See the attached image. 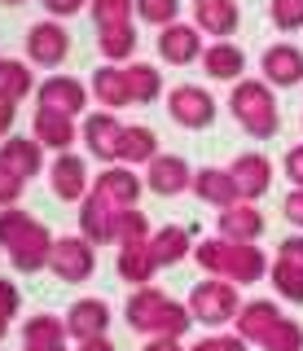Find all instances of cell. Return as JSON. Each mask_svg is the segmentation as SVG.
I'll return each mask as SVG.
<instances>
[{"mask_svg": "<svg viewBox=\"0 0 303 351\" xmlns=\"http://www.w3.org/2000/svg\"><path fill=\"white\" fill-rule=\"evenodd\" d=\"M106 325H110V303L97 299V294H84V299H75V303L66 307V334L80 338V343L101 338Z\"/></svg>", "mask_w": 303, "mask_h": 351, "instance_id": "cell-17", "label": "cell"}, {"mask_svg": "<svg viewBox=\"0 0 303 351\" xmlns=\"http://www.w3.org/2000/svg\"><path fill=\"white\" fill-rule=\"evenodd\" d=\"M132 9H136V0H88V14H93V22H97V31L132 22Z\"/></svg>", "mask_w": 303, "mask_h": 351, "instance_id": "cell-37", "label": "cell"}, {"mask_svg": "<svg viewBox=\"0 0 303 351\" xmlns=\"http://www.w3.org/2000/svg\"><path fill=\"white\" fill-rule=\"evenodd\" d=\"M259 66H264V80L273 88H295L303 80V49L290 40H277L264 49V58H259Z\"/></svg>", "mask_w": 303, "mask_h": 351, "instance_id": "cell-15", "label": "cell"}, {"mask_svg": "<svg viewBox=\"0 0 303 351\" xmlns=\"http://www.w3.org/2000/svg\"><path fill=\"white\" fill-rule=\"evenodd\" d=\"M229 110H233V119L242 123L251 136H277V128H281V110H277V97H273V84L268 80H237L233 84V93H229Z\"/></svg>", "mask_w": 303, "mask_h": 351, "instance_id": "cell-3", "label": "cell"}, {"mask_svg": "<svg viewBox=\"0 0 303 351\" xmlns=\"http://www.w3.org/2000/svg\"><path fill=\"white\" fill-rule=\"evenodd\" d=\"M145 189L158 193V197H176V193L193 189V167L180 158V154H158V158L145 167Z\"/></svg>", "mask_w": 303, "mask_h": 351, "instance_id": "cell-13", "label": "cell"}, {"mask_svg": "<svg viewBox=\"0 0 303 351\" xmlns=\"http://www.w3.org/2000/svg\"><path fill=\"white\" fill-rule=\"evenodd\" d=\"M149 255H154L158 268H171V263H180L185 255H193L189 228H180V224H163V228H154V237H149Z\"/></svg>", "mask_w": 303, "mask_h": 351, "instance_id": "cell-27", "label": "cell"}, {"mask_svg": "<svg viewBox=\"0 0 303 351\" xmlns=\"http://www.w3.org/2000/svg\"><path fill=\"white\" fill-rule=\"evenodd\" d=\"M189 312H193V321H202V325H229V321H237V312H242L237 285L224 281V277L198 281L189 290Z\"/></svg>", "mask_w": 303, "mask_h": 351, "instance_id": "cell-4", "label": "cell"}, {"mask_svg": "<svg viewBox=\"0 0 303 351\" xmlns=\"http://www.w3.org/2000/svg\"><path fill=\"white\" fill-rule=\"evenodd\" d=\"M0 5H23V0H0Z\"/></svg>", "mask_w": 303, "mask_h": 351, "instance_id": "cell-52", "label": "cell"}, {"mask_svg": "<svg viewBox=\"0 0 303 351\" xmlns=\"http://www.w3.org/2000/svg\"><path fill=\"white\" fill-rule=\"evenodd\" d=\"M31 224H36V215H27L23 206H0V246L9 250V246H14V241L23 237Z\"/></svg>", "mask_w": 303, "mask_h": 351, "instance_id": "cell-38", "label": "cell"}, {"mask_svg": "<svg viewBox=\"0 0 303 351\" xmlns=\"http://www.w3.org/2000/svg\"><path fill=\"white\" fill-rule=\"evenodd\" d=\"M141 189H145V176H136V167H128V162H114V167H106V171L93 180V193L101 197V202H110L114 211L136 206Z\"/></svg>", "mask_w": 303, "mask_h": 351, "instance_id": "cell-10", "label": "cell"}, {"mask_svg": "<svg viewBox=\"0 0 303 351\" xmlns=\"http://www.w3.org/2000/svg\"><path fill=\"white\" fill-rule=\"evenodd\" d=\"M14 119H18V101H5V97H0V141L14 136Z\"/></svg>", "mask_w": 303, "mask_h": 351, "instance_id": "cell-47", "label": "cell"}, {"mask_svg": "<svg viewBox=\"0 0 303 351\" xmlns=\"http://www.w3.org/2000/svg\"><path fill=\"white\" fill-rule=\"evenodd\" d=\"M36 97H40V106H49V110L80 114V110L88 106V84L75 80V75H49V80H40Z\"/></svg>", "mask_w": 303, "mask_h": 351, "instance_id": "cell-18", "label": "cell"}, {"mask_svg": "<svg viewBox=\"0 0 303 351\" xmlns=\"http://www.w3.org/2000/svg\"><path fill=\"white\" fill-rule=\"evenodd\" d=\"M242 22V9L237 0H193V27L202 36H215V40H229Z\"/></svg>", "mask_w": 303, "mask_h": 351, "instance_id": "cell-19", "label": "cell"}, {"mask_svg": "<svg viewBox=\"0 0 303 351\" xmlns=\"http://www.w3.org/2000/svg\"><path fill=\"white\" fill-rule=\"evenodd\" d=\"M281 316H286V312H281L273 299H246L242 312H237V334H242L246 343H264L268 329H273Z\"/></svg>", "mask_w": 303, "mask_h": 351, "instance_id": "cell-23", "label": "cell"}, {"mask_svg": "<svg viewBox=\"0 0 303 351\" xmlns=\"http://www.w3.org/2000/svg\"><path fill=\"white\" fill-rule=\"evenodd\" d=\"M114 206L110 202H101L93 189L88 197L80 202V237H88L93 246H106V241H114Z\"/></svg>", "mask_w": 303, "mask_h": 351, "instance_id": "cell-22", "label": "cell"}, {"mask_svg": "<svg viewBox=\"0 0 303 351\" xmlns=\"http://www.w3.org/2000/svg\"><path fill=\"white\" fill-rule=\"evenodd\" d=\"M23 351H66V343H49V347H27L23 343Z\"/></svg>", "mask_w": 303, "mask_h": 351, "instance_id": "cell-51", "label": "cell"}, {"mask_svg": "<svg viewBox=\"0 0 303 351\" xmlns=\"http://www.w3.org/2000/svg\"><path fill=\"white\" fill-rule=\"evenodd\" d=\"M202 71L211 75V80H246V53H242V44H233V40H211L207 49H202Z\"/></svg>", "mask_w": 303, "mask_h": 351, "instance_id": "cell-21", "label": "cell"}, {"mask_svg": "<svg viewBox=\"0 0 303 351\" xmlns=\"http://www.w3.org/2000/svg\"><path fill=\"white\" fill-rule=\"evenodd\" d=\"M268 18L277 31H299L303 27V0H268Z\"/></svg>", "mask_w": 303, "mask_h": 351, "instance_id": "cell-39", "label": "cell"}, {"mask_svg": "<svg viewBox=\"0 0 303 351\" xmlns=\"http://www.w3.org/2000/svg\"><path fill=\"white\" fill-rule=\"evenodd\" d=\"M158 58L171 62V66H189L202 58V31L193 27V22H167V27H158Z\"/></svg>", "mask_w": 303, "mask_h": 351, "instance_id": "cell-12", "label": "cell"}, {"mask_svg": "<svg viewBox=\"0 0 303 351\" xmlns=\"http://www.w3.org/2000/svg\"><path fill=\"white\" fill-rule=\"evenodd\" d=\"M277 259H290V263H299V268H303V233H290V237H281V246H277Z\"/></svg>", "mask_w": 303, "mask_h": 351, "instance_id": "cell-44", "label": "cell"}, {"mask_svg": "<svg viewBox=\"0 0 303 351\" xmlns=\"http://www.w3.org/2000/svg\"><path fill=\"white\" fill-rule=\"evenodd\" d=\"M259 347L264 351H303V325L295 321V316H281Z\"/></svg>", "mask_w": 303, "mask_h": 351, "instance_id": "cell-36", "label": "cell"}, {"mask_svg": "<svg viewBox=\"0 0 303 351\" xmlns=\"http://www.w3.org/2000/svg\"><path fill=\"white\" fill-rule=\"evenodd\" d=\"M53 241H58V237L49 233V224H45V219H36V224H31L27 233L18 237L14 246H9V263H14L18 272H40V268H49Z\"/></svg>", "mask_w": 303, "mask_h": 351, "instance_id": "cell-14", "label": "cell"}, {"mask_svg": "<svg viewBox=\"0 0 303 351\" xmlns=\"http://www.w3.org/2000/svg\"><path fill=\"white\" fill-rule=\"evenodd\" d=\"M0 162H9L18 176H36L45 171V145H40L36 136H5L0 141Z\"/></svg>", "mask_w": 303, "mask_h": 351, "instance_id": "cell-26", "label": "cell"}, {"mask_svg": "<svg viewBox=\"0 0 303 351\" xmlns=\"http://www.w3.org/2000/svg\"><path fill=\"white\" fill-rule=\"evenodd\" d=\"M31 88H40V84H36V75L27 71L23 58H0V97H5V101H23Z\"/></svg>", "mask_w": 303, "mask_h": 351, "instance_id": "cell-32", "label": "cell"}, {"mask_svg": "<svg viewBox=\"0 0 303 351\" xmlns=\"http://www.w3.org/2000/svg\"><path fill=\"white\" fill-rule=\"evenodd\" d=\"M93 97H97V106H106V110H119V106H132V93H128V75H123V66H114V62H106V66H97L93 71Z\"/></svg>", "mask_w": 303, "mask_h": 351, "instance_id": "cell-24", "label": "cell"}, {"mask_svg": "<svg viewBox=\"0 0 303 351\" xmlns=\"http://www.w3.org/2000/svg\"><path fill=\"white\" fill-rule=\"evenodd\" d=\"M158 154L163 149H158L154 128H145V123H128L123 128V154H119V162H128V167H149Z\"/></svg>", "mask_w": 303, "mask_h": 351, "instance_id": "cell-28", "label": "cell"}, {"mask_svg": "<svg viewBox=\"0 0 303 351\" xmlns=\"http://www.w3.org/2000/svg\"><path fill=\"white\" fill-rule=\"evenodd\" d=\"M123 75H128V93H132V101H136V106L158 101V93H163V71H158V66H149V62H132V66H123Z\"/></svg>", "mask_w": 303, "mask_h": 351, "instance_id": "cell-30", "label": "cell"}, {"mask_svg": "<svg viewBox=\"0 0 303 351\" xmlns=\"http://www.w3.org/2000/svg\"><path fill=\"white\" fill-rule=\"evenodd\" d=\"M281 211H286V219H290V224H299V228H303V189H299V184H295V189L286 193V202H281Z\"/></svg>", "mask_w": 303, "mask_h": 351, "instance_id": "cell-45", "label": "cell"}, {"mask_svg": "<svg viewBox=\"0 0 303 351\" xmlns=\"http://www.w3.org/2000/svg\"><path fill=\"white\" fill-rule=\"evenodd\" d=\"M114 268H119V277L136 290V285H149V281H154L158 263H154V255H149V241H145V246H119Z\"/></svg>", "mask_w": 303, "mask_h": 351, "instance_id": "cell-29", "label": "cell"}, {"mask_svg": "<svg viewBox=\"0 0 303 351\" xmlns=\"http://www.w3.org/2000/svg\"><path fill=\"white\" fill-rule=\"evenodd\" d=\"M84 5H88V0H45L49 18H66V14H80Z\"/></svg>", "mask_w": 303, "mask_h": 351, "instance_id": "cell-48", "label": "cell"}, {"mask_svg": "<svg viewBox=\"0 0 303 351\" xmlns=\"http://www.w3.org/2000/svg\"><path fill=\"white\" fill-rule=\"evenodd\" d=\"M136 14L145 22H154V27H167L180 14V0H136Z\"/></svg>", "mask_w": 303, "mask_h": 351, "instance_id": "cell-40", "label": "cell"}, {"mask_svg": "<svg viewBox=\"0 0 303 351\" xmlns=\"http://www.w3.org/2000/svg\"><path fill=\"white\" fill-rule=\"evenodd\" d=\"M136 27H132V22H123V27H101V31H97V49H101V58L106 62H123V58H132V53H136Z\"/></svg>", "mask_w": 303, "mask_h": 351, "instance_id": "cell-31", "label": "cell"}, {"mask_svg": "<svg viewBox=\"0 0 303 351\" xmlns=\"http://www.w3.org/2000/svg\"><path fill=\"white\" fill-rule=\"evenodd\" d=\"M18 307H23V294H18V285L9 277H0V338L9 334V321L18 316Z\"/></svg>", "mask_w": 303, "mask_h": 351, "instance_id": "cell-41", "label": "cell"}, {"mask_svg": "<svg viewBox=\"0 0 303 351\" xmlns=\"http://www.w3.org/2000/svg\"><path fill=\"white\" fill-rule=\"evenodd\" d=\"M31 136L40 141L45 149H71L80 141V128H75V114H62V110H49V106H36L31 114Z\"/></svg>", "mask_w": 303, "mask_h": 351, "instance_id": "cell-16", "label": "cell"}, {"mask_svg": "<svg viewBox=\"0 0 303 351\" xmlns=\"http://www.w3.org/2000/svg\"><path fill=\"white\" fill-rule=\"evenodd\" d=\"M281 167H286V176L303 189V145H290V149H286V162H281Z\"/></svg>", "mask_w": 303, "mask_h": 351, "instance_id": "cell-46", "label": "cell"}, {"mask_svg": "<svg viewBox=\"0 0 303 351\" xmlns=\"http://www.w3.org/2000/svg\"><path fill=\"white\" fill-rule=\"evenodd\" d=\"M80 351H114V343H110V338H88V343H80Z\"/></svg>", "mask_w": 303, "mask_h": 351, "instance_id": "cell-49", "label": "cell"}, {"mask_svg": "<svg viewBox=\"0 0 303 351\" xmlns=\"http://www.w3.org/2000/svg\"><path fill=\"white\" fill-rule=\"evenodd\" d=\"M49 189H53V197H62V202H84V197H88L93 176H88V162H84V154L62 149L58 158L49 162Z\"/></svg>", "mask_w": 303, "mask_h": 351, "instance_id": "cell-6", "label": "cell"}, {"mask_svg": "<svg viewBox=\"0 0 303 351\" xmlns=\"http://www.w3.org/2000/svg\"><path fill=\"white\" fill-rule=\"evenodd\" d=\"M66 321L62 316H53V312H36V316H27V329H23V343L27 347H49V343H66Z\"/></svg>", "mask_w": 303, "mask_h": 351, "instance_id": "cell-33", "label": "cell"}, {"mask_svg": "<svg viewBox=\"0 0 303 351\" xmlns=\"http://www.w3.org/2000/svg\"><path fill=\"white\" fill-rule=\"evenodd\" d=\"M229 176H233L242 202H255V197H264L268 189H273V162H268V154H259V149L237 154V158L229 162Z\"/></svg>", "mask_w": 303, "mask_h": 351, "instance_id": "cell-11", "label": "cell"}, {"mask_svg": "<svg viewBox=\"0 0 303 351\" xmlns=\"http://www.w3.org/2000/svg\"><path fill=\"white\" fill-rule=\"evenodd\" d=\"M23 189H27V176H18L9 162H0V206H18Z\"/></svg>", "mask_w": 303, "mask_h": 351, "instance_id": "cell-42", "label": "cell"}, {"mask_svg": "<svg viewBox=\"0 0 303 351\" xmlns=\"http://www.w3.org/2000/svg\"><path fill=\"white\" fill-rule=\"evenodd\" d=\"M189 351H246V338L242 334H211V338H202V343L189 347Z\"/></svg>", "mask_w": 303, "mask_h": 351, "instance_id": "cell-43", "label": "cell"}, {"mask_svg": "<svg viewBox=\"0 0 303 351\" xmlns=\"http://www.w3.org/2000/svg\"><path fill=\"white\" fill-rule=\"evenodd\" d=\"M123 316H128L132 329H141V334H149V338H180L193 325L189 303L171 299L158 285H136L123 303Z\"/></svg>", "mask_w": 303, "mask_h": 351, "instance_id": "cell-1", "label": "cell"}, {"mask_svg": "<svg viewBox=\"0 0 303 351\" xmlns=\"http://www.w3.org/2000/svg\"><path fill=\"white\" fill-rule=\"evenodd\" d=\"M97 268V250L88 237L71 233V237H58L53 241V255H49V272L58 281H88Z\"/></svg>", "mask_w": 303, "mask_h": 351, "instance_id": "cell-5", "label": "cell"}, {"mask_svg": "<svg viewBox=\"0 0 303 351\" xmlns=\"http://www.w3.org/2000/svg\"><path fill=\"white\" fill-rule=\"evenodd\" d=\"M123 128L128 123H119L114 119V110H97V114L84 119V128H80V136H84V145H88V154L97 162H119V154H123Z\"/></svg>", "mask_w": 303, "mask_h": 351, "instance_id": "cell-8", "label": "cell"}, {"mask_svg": "<svg viewBox=\"0 0 303 351\" xmlns=\"http://www.w3.org/2000/svg\"><path fill=\"white\" fill-rule=\"evenodd\" d=\"M215 228L229 241H259L264 237V211H259L255 202H233L215 215Z\"/></svg>", "mask_w": 303, "mask_h": 351, "instance_id": "cell-20", "label": "cell"}, {"mask_svg": "<svg viewBox=\"0 0 303 351\" xmlns=\"http://www.w3.org/2000/svg\"><path fill=\"white\" fill-rule=\"evenodd\" d=\"M149 237H154V228H149L145 211L128 206V211H119V215H114V246H145Z\"/></svg>", "mask_w": 303, "mask_h": 351, "instance_id": "cell-34", "label": "cell"}, {"mask_svg": "<svg viewBox=\"0 0 303 351\" xmlns=\"http://www.w3.org/2000/svg\"><path fill=\"white\" fill-rule=\"evenodd\" d=\"M193 259L207 277H224V281H237V285H251L268 272V255L255 246V241H229V237H202L193 246Z\"/></svg>", "mask_w": 303, "mask_h": 351, "instance_id": "cell-2", "label": "cell"}, {"mask_svg": "<svg viewBox=\"0 0 303 351\" xmlns=\"http://www.w3.org/2000/svg\"><path fill=\"white\" fill-rule=\"evenodd\" d=\"M193 193H198L202 202L220 206V211H224V206H233V202H242L229 167H198V171H193Z\"/></svg>", "mask_w": 303, "mask_h": 351, "instance_id": "cell-25", "label": "cell"}, {"mask_svg": "<svg viewBox=\"0 0 303 351\" xmlns=\"http://www.w3.org/2000/svg\"><path fill=\"white\" fill-rule=\"evenodd\" d=\"M71 53V31L58 18H40L27 27V58L36 66H62Z\"/></svg>", "mask_w": 303, "mask_h": 351, "instance_id": "cell-9", "label": "cell"}, {"mask_svg": "<svg viewBox=\"0 0 303 351\" xmlns=\"http://www.w3.org/2000/svg\"><path fill=\"white\" fill-rule=\"evenodd\" d=\"M273 290L286 303H303V268L290 259H273Z\"/></svg>", "mask_w": 303, "mask_h": 351, "instance_id": "cell-35", "label": "cell"}, {"mask_svg": "<svg viewBox=\"0 0 303 351\" xmlns=\"http://www.w3.org/2000/svg\"><path fill=\"white\" fill-rule=\"evenodd\" d=\"M167 114L180 128H211L215 97L202 84H176V88H167Z\"/></svg>", "mask_w": 303, "mask_h": 351, "instance_id": "cell-7", "label": "cell"}, {"mask_svg": "<svg viewBox=\"0 0 303 351\" xmlns=\"http://www.w3.org/2000/svg\"><path fill=\"white\" fill-rule=\"evenodd\" d=\"M145 351H180V347H176V338H149Z\"/></svg>", "mask_w": 303, "mask_h": 351, "instance_id": "cell-50", "label": "cell"}]
</instances>
